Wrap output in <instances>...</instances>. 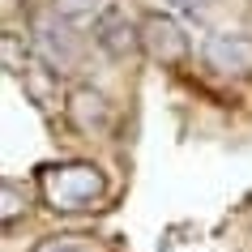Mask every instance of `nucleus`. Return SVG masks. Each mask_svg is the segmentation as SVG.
<instances>
[{
	"instance_id": "1",
	"label": "nucleus",
	"mask_w": 252,
	"mask_h": 252,
	"mask_svg": "<svg viewBox=\"0 0 252 252\" xmlns=\"http://www.w3.org/2000/svg\"><path fill=\"white\" fill-rule=\"evenodd\" d=\"M39 192L43 201L60 214H77L94 210L107 197V175L103 167H94L86 158H68V162H47L39 167Z\"/></svg>"
},
{
	"instance_id": "2",
	"label": "nucleus",
	"mask_w": 252,
	"mask_h": 252,
	"mask_svg": "<svg viewBox=\"0 0 252 252\" xmlns=\"http://www.w3.org/2000/svg\"><path fill=\"white\" fill-rule=\"evenodd\" d=\"M141 30V52L162 68H180L188 60V34L171 13H146L137 22Z\"/></svg>"
},
{
	"instance_id": "3",
	"label": "nucleus",
	"mask_w": 252,
	"mask_h": 252,
	"mask_svg": "<svg viewBox=\"0 0 252 252\" xmlns=\"http://www.w3.org/2000/svg\"><path fill=\"white\" fill-rule=\"evenodd\" d=\"M201 56L222 77H252V39L235 30H218L201 43Z\"/></svg>"
},
{
	"instance_id": "4",
	"label": "nucleus",
	"mask_w": 252,
	"mask_h": 252,
	"mask_svg": "<svg viewBox=\"0 0 252 252\" xmlns=\"http://www.w3.org/2000/svg\"><path fill=\"white\" fill-rule=\"evenodd\" d=\"M64 120L77 128L81 137H103V133H111V124H116V116H111V103H107L98 90H90V86L68 90Z\"/></svg>"
},
{
	"instance_id": "5",
	"label": "nucleus",
	"mask_w": 252,
	"mask_h": 252,
	"mask_svg": "<svg viewBox=\"0 0 252 252\" xmlns=\"http://www.w3.org/2000/svg\"><path fill=\"white\" fill-rule=\"evenodd\" d=\"M94 43H98L111 60H128L133 52H141V30H137L124 13L111 9V13L98 17V26H94Z\"/></svg>"
},
{
	"instance_id": "6",
	"label": "nucleus",
	"mask_w": 252,
	"mask_h": 252,
	"mask_svg": "<svg viewBox=\"0 0 252 252\" xmlns=\"http://www.w3.org/2000/svg\"><path fill=\"white\" fill-rule=\"evenodd\" d=\"M30 252H111L103 239L86 235V231H56V235L39 239Z\"/></svg>"
},
{
	"instance_id": "7",
	"label": "nucleus",
	"mask_w": 252,
	"mask_h": 252,
	"mask_svg": "<svg viewBox=\"0 0 252 252\" xmlns=\"http://www.w3.org/2000/svg\"><path fill=\"white\" fill-rule=\"evenodd\" d=\"M26 210H30L26 184H17V180H4V175H0V226L22 222V218H26Z\"/></svg>"
},
{
	"instance_id": "8",
	"label": "nucleus",
	"mask_w": 252,
	"mask_h": 252,
	"mask_svg": "<svg viewBox=\"0 0 252 252\" xmlns=\"http://www.w3.org/2000/svg\"><path fill=\"white\" fill-rule=\"evenodd\" d=\"M39 47L52 56V64H60V68L77 64V47L68 39V30H60V26H39Z\"/></svg>"
},
{
	"instance_id": "9",
	"label": "nucleus",
	"mask_w": 252,
	"mask_h": 252,
	"mask_svg": "<svg viewBox=\"0 0 252 252\" xmlns=\"http://www.w3.org/2000/svg\"><path fill=\"white\" fill-rule=\"evenodd\" d=\"M30 47H26V39H17V34H0V68L4 73H30Z\"/></svg>"
},
{
	"instance_id": "10",
	"label": "nucleus",
	"mask_w": 252,
	"mask_h": 252,
	"mask_svg": "<svg viewBox=\"0 0 252 252\" xmlns=\"http://www.w3.org/2000/svg\"><path fill=\"white\" fill-rule=\"evenodd\" d=\"M98 9V0H56V13L60 17H86Z\"/></svg>"
},
{
	"instance_id": "11",
	"label": "nucleus",
	"mask_w": 252,
	"mask_h": 252,
	"mask_svg": "<svg viewBox=\"0 0 252 252\" xmlns=\"http://www.w3.org/2000/svg\"><path fill=\"white\" fill-rule=\"evenodd\" d=\"M175 4H180L184 13H197V4H192V0H175Z\"/></svg>"
}]
</instances>
